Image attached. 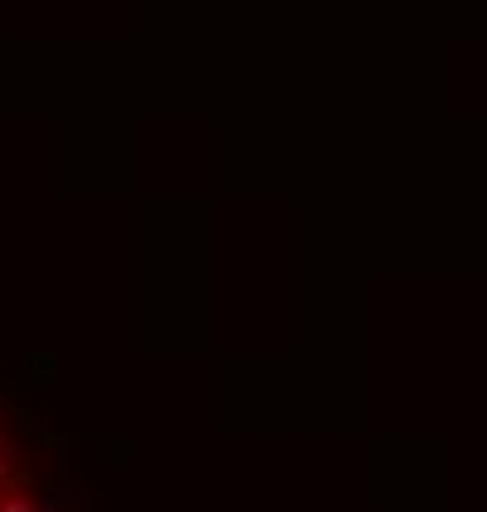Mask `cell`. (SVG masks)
I'll use <instances>...</instances> for the list:
<instances>
[{
    "label": "cell",
    "mask_w": 487,
    "mask_h": 512,
    "mask_svg": "<svg viewBox=\"0 0 487 512\" xmlns=\"http://www.w3.org/2000/svg\"><path fill=\"white\" fill-rule=\"evenodd\" d=\"M0 488H35V473L20 468V458H15L10 444H0Z\"/></svg>",
    "instance_id": "obj_1"
},
{
    "label": "cell",
    "mask_w": 487,
    "mask_h": 512,
    "mask_svg": "<svg viewBox=\"0 0 487 512\" xmlns=\"http://www.w3.org/2000/svg\"><path fill=\"white\" fill-rule=\"evenodd\" d=\"M0 512H50V508H40L25 488H0Z\"/></svg>",
    "instance_id": "obj_2"
},
{
    "label": "cell",
    "mask_w": 487,
    "mask_h": 512,
    "mask_svg": "<svg viewBox=\"0 0 487 512\" xmlns=\"http://www.w3.org/2000/svg\"><path fill=\"white\" fill-rule=\"evenodd\" d=\"M0 444H10V424H5V414H0Z\"/></svg>",
    "instance_id": "obj_3"
}]
</instances>
